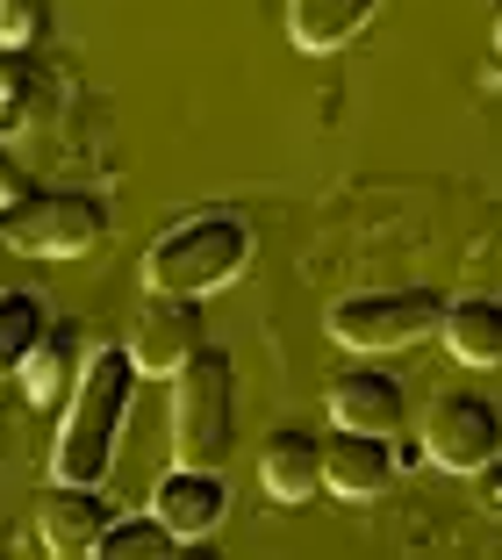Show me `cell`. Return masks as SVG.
I'll list each match as a JSON object with an SVG mask.
<instances>
[{
	"instance_id": "obj_10",
	"label": "cell",
	"mask_w": 502,
	"mask_h": 560,
	"mask_svg": "<svg viewBox=\"0 0 502 560\" xmlns=\"http://www.w3.org/2000/svg\"><path fill=\"white\" fill-rule=\"evenodd\" d=\"M115 525V503L101 495V481H58V489H44V503H36V539L50 546V553H94L101 532Z\"/></svg>"
},
{
	"instance_id": "obj_3",
	"label": "cell",
	"mask_w": 502,
	"mask_h": 560,
	"mask_svg": "<svg viewBox=\"0 0 502 560\" xmlns=\"http://www.w3.org/2000/svg\"><path fill=\"white\" fill-rule=\"evenodd\" d=\"M237 445V366L223 346L201 338L195 360L173 374V460L223 467Z\"/></svg>"
},
{
	"instance_id": "obj_1",
	"label": "cell",
	"mask_w": 502,
	"mask_h": 560,
	"mask_svg": "<svg viewBox=\"0 0 502 560\" xmlns=\"http://www.w3.org/2000/svg\"><path fill=\"white\" fill-rule=\"evenodd\" d=\"M137 360L130 346H86V366L72 381V402H66V424H58V481H108L115 467V439L130 424V402H137Z\"/></svg>"
},
{
	"instance_id": "obj_7",
	"label": "cell",
	"mask_w": 502,
	"mask_h": 560,
	"mask_svg": "<svg viewBox=\"0 0 502 560\" xmlns=\"http://www.w3.org/2000/svg\"><path fill=\"white\" fill-rule=\"evenodd\" d=\"M395 467V431H359V424H338L324 439V489L330 495H352V503H373V495H388Z\"/></svg>"
},
{
	"instance_id": "obj_15",
	"label": "cell",
	"mask_w": 502,
	"mask_h": 560,
	"mask_svg": "<svg viewBox=\"0 0 502 560\" xmlns=\"http://www.w3.org/2000/svg\"><path fill=\"white\" fill-rule=\"evenodd\" d=\"M373 8H381V0H294L288 30H294V44H302V50L324 58V50H345L359 30H366Z\"/></svg>"
},
{
	"instance_id": "obj_6",
	"label": "cell",
	"mask_w": 502,
	"mask_h": 560,
	"mask_svg": "<svg viewBox=\"0 0 502 560\" xmlns=\"http://www.w3.org/2000/svg\"><path fill=\"white\" fill-rule=\"evenodd\" d=\"M502 453V410L474 388L459 396H437L423 410V460L445 467V475H481L488 460Z\"/></svg>"
},
{
	"instance_id": "obj_5",
	"label": "cell",
	"mask_w": 502,
	"mask_h": 560,
	"mask_svg": "<svg viewBox=\"0 0 502 560\" xmlns=\"http://www.w3.org/2000/svg\"><path fill=\"white\" fill-rule=\"evenodd\" d=\"M445 324V288H366L330 310V338L352 352H402Z\"/></svg>"
},
{
	"instance_id": "obj_4",
	"label": "cell",
	"mask_w": 502,
	"mask_h": 560,
	"mask_svg": "<svg viewBox=\"0 0 502 560\" xmlns=\"http://www.w3.org/2000/svg\"><path fill=\"white\" fill-rule=\"evenodd\" d=\"M108 237V201L72 195V187H30L15 209L0 215V245L22 259H86Z\"/></svg>"
},
{
	"instance_id": "obj_21",
	"label": "cell",
	"mask_w": 502,
	"mask_h": 560,
	"mask_svg": "<svg viewBox=\"0 0 502 560\" xmlns=\"http://www.w3.org/2000/svg\"><path fill=\"white\" fill-rule=\"evenodd\" d=\"M474 489H481V503H488V511H502V453L481 467V475H474Z\"/></svg>"
},
{
	"instance_id": "obj_12",
	"label": "cell",
	"mask_w": 502,
	"mask_h": 560,
	"mask_svg": "<svg viewBox=\"0 0 502 560\" xmlns=\"http://www.w3.org/2000/svg\"><path fill=\"white\" fill-rule=\"evenodd\" d=\"M80 366H86V330L80 324H50L44 338H36V352L22 360L15 381H22V396H30L36 410H66Z\"/></svg>"
},
{
	"instance_id": "obj_8",
	"label": "cell",
	"mask_w": 502,
	"mask_h": 560,
	"mask_svg": "<svg viewBox=\"0 0 502 560\" xmlns=\"http://www.w3.org/2000/svg\"><path fill=\"white\" fill-rule=\"evenodd\" d=\"M130 360H137V374H151V381H173L179 366L195 360V346H201V316H195V302L187 295H151L144 310H137V324H130Z\"/></svg>"
},
{
	"instance_id": "obj_9",
	"label": "cell",
	"mask_w": 502,
	"mask_h": 560,
	"mask_svg": "<svg viewBox=\"0 0 502 560\" xmlns=\"http://www.w3.org/2000/svg\"><path fill=\"white\" fill-rule=\"evenodd\" d=\"M151 511L173 525L179 546L215 539V525L230 517V481H223V467H187V460H173V475L159 481V495H151Z\"/></svg>"
},
{
	"instance_id": "obj_11",
	"label": "cell",
	"mask_w": 502,
	"mask_h": 560,
	"mask_svg": "<svg viewBox=\"0 0 502 560\" xmlns=\"http://www.w3.org/2000/svg\"><path fill=\"white\" fill-rule=\"evenodd\" d=\"M324 402L338 424H359V431H402V417H409V396L388 366H345Z\"/></svg>"
},
{
	"instance_id": "obj_17",
	"label": "cell",
	"mask_w": 502,
	"mask_h": 560,
	"mask_svg": "<svg viewBox=\"0 0 502 560\" xmlns=\"http://www.w3.org/2000/svg\"><path fill=\"white\" fill-rule=\"evenodd\" d=\"M173 546H179V539H173V525H165L159 511H144V517H122V511H115V525L101 532L94 553H101V560H165Z\"/></svg>"
},
{
	"instance_id": "obj_2",
	"label": "cell",
	"mask_w": 502,
	"mask_h": 560,
	"mask_svg": "<svg viewBox=\"0 0 502 560\" xmlns=\"http://www.w3.org/2000/svg\"><path fill=\"white\" fill-rule=\"evenodd\" d=\"M252 266V223L237 209H201L187 223H173L165 237H151V252L137 259V280L144 295H215Z\"/></svg>"
},
{
	"instance_id": "obj_19",
	"label": "cell",
	"mask_w": 502,
	"mask_h": 560,
	"mask_svg": "<svg viewBox=\"0 0 502 560\" xmlns=\"http://www.w3.org/2000/svg\"><path fill=\"white\" fill-rule=\"evenodd\" d=\"M44 30V0H0V44H30V36Z\"/></svg>"
},
{
	"instance_id": "obj_16",
	"label": "cell",
	"mask_w": 502,
	"mask_h": 560,
	"mask_svg": "<svg viewBox=\"0 0 502 560\" xmlns=\"http://www.w3.org/2000/svg\"><path fill=\"white\" fill-rule=\"evenodd\" d=\"M44 330H50L44 302L22 295V288H0V374H22V360L36 352Z\"/></svg>"
},
{
	"instance_id": "obj_20",
	"label": "cell",
	"mask_w": 502,
	"mask_h": 560,
	"mask_svg": "<svg viewBox=\"0 0 502 560\" xmlns=\"http://www.w3.org/2000/svg\"><path fill=\"white\" fill-rule=\"evenodd\" d=\"M22 195H30V180H22V165H15V159H0V215L15 209Z\"/></svg>"
},
{
	"instance_id": "obj_13",
	"label": "cell",
	"mask_w": 502,
	"mask_h": 560,
	"mask_svg": "<svg viewBox=\"0 0 502 560\" xmlns=\"http://www.w3.org/2000/svg\"><path fill=\"white\" fill-rule=\"evenodd\" d=\"M259 489L273 503H308V495H324V439L316 431H273L259 445Z\"/></svg>"
},
{
	"instance_id": "obj_14",
	"label": "cell",
	"mask_w": 502,
	"mask_h": 560,
	"mask_svg": "<svg viewBox=\"0 0 502 560\" xmlns=\"http://www.w3.org/2000/svg\"><path fill=\"white\" fill-rule=\"evenodd\" d=\"M445 352L459 366H502V295H453L445 302Z\"/></svg>"
},
{
	"instance_id": "obj_18",
	"label": "cell",
	"mask_w": 502,
	"mask_h": 560,
	"mask_svg": "<svg viewBox=\"0 0 502 560\" xmlns=\"http://www.w3.org/2000/svg\"><path fill=\"white\" fill-rule=\"evenodd\" d=\"M36 80H30V58H22L15 44H0V137L22 122V108H30Z\"/></svg>"
},
{
	"instance_id": "obj_22",
	"label": "cell",
	"mask_w": 502,
	"mask_h": 560,
	"mask_svg": "<svg viewBox=\"0 0 502 560\" xmlns=\"http://www.w3.org/2000/svg\"><path fill=\"white\" fill-rule=\"evenodd\" d=\"M495 50H502V0H495Z\"/></svg>"
}]
</instances>
